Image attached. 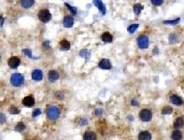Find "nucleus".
Segmentation results:
<instances>
[{"instance_id": "obj_1", "label": "nucleus", "mask_w": 184, "mask_h": 140, "mask_svg": "<svg viewBox=\"0 0 184 140\" xmlns=\"http://www.w3.org/2000/svg\"><path fill=\"white\" fill-rule=\"evenodd\" d=\"M60 116V110L57 106L55 105H51L48 107L47 109V117L50 120H52L55 121L58 117Z\"/></svg>"}, {"instance_id": "obj_2", "label": "nucleus", "mask_w": 184, "mask_h": 140, "mask_svg": "<svg viewBox=\"0 0 184 140\" xmlns=\"http://www.w3.org/2000/svg\"><path fill=\"white\" fill-rule=\"evenodd\" d=\"M10 83L13 86H20L24 83V77L20 73H14L11 75L10 78Z\"/></svg>"}, {"instance_id": "obj_3", "label": "nucleus", "mask_w": 184, "mask_h": 140, "mask_svg": "<svg viewBox=\"0 0 184 140\" xmlns=\"http://www.w3.org/2000/svg\"><path fill=\"white\" fill-rule=\"evenodd\" d=\"M38 18L42 22L47 23V22H49L51 20L52 15H51V13L49 12V10H47V9H42V10H41L40 12H39Z\"/></svg>"}, {"instance_id": "obj_4", "label": "nucleus", "mask_w": 184, "mask_h": 140, "mask_svg": "<svg viewBox=\"0 0 184 140\" xmlns=\"http://www.w3.org/2000/svg\"><path fill=\"white\" fill-rule=\"evenodd\" d=\"M140 119L144 122H149L152 119V112L148 109H143L139 113Z\"/></svg>"}, {"instance_id": "obj_5", "label": "nucleus", "mask_w": 184, "mask_h": 140, "mask_svg": "<svg viewBox=\"0 0 184 140\" xmlns=\"http://www.w3.org/2000/svg\"><path fill=\"white\" fill-rule=\"evenodd\" d=\"M137 44L139 46L140 49L144 50V49H147V47L149 45V40L147 36H140L137 38Z\"/></svg>"}, {"instance_id": "obj_6", "label": "nucleus", "mask_w": 184, "mask_h": 140, "mask_svg": "<svg viewBox=\"0 0 184 140\" xmlns=\"http://www.w3.org/2000/svg\"><path fill=\"white\" fill-rule=\"evenodd\" d=\"M7 63L11 69H17L19 66V64H20V59L18 57H12L8 60Z\"/></svg>"}, {"instance_id": "obj_7", "label": "nucleus", "mask_w": 184, "mask_h": 140, "mask_svg": "<svg viewBox=\"0 0 184 140\" xmlns=\"http://www.w3.org/2000/svg\"><path fill=\"white\" fill-rule=\"evenodd\" d=\"M22 104H23V105L27 106V107H31V106H33L35 104V101H34V98H33L32 96L29 95V96H26V97L23 98Z\"/></svg>"}, {"instance_id": "obj_8", "label": "nucleus", "mask_w": 184, "mask_h": 140, "mask_svg": "<svg viewBox=\"0 0 184 140\" xmlns=\"http://www.w3.org/2000/svg\"><path fill=\"white\" fill-rule=\"evenodd\" d=\"M48 79L51 81V83H55V81L59 79V72L55 70H52L48 73Z\"/></svg>"}, {"instance_id": "obj_9", "label": "nucleus", "mask_w": 184, "mask_h": 140, "mask_svg": "<svg viewBox=\"0 0 184 140\" xmlns=\"http://www.w3.org/2000/svg\"><path fill=\"white\" fill-rule=\"evenodd\" d=\"M99 67L100 69H103V70H110V69H111V63L108 59H103L99 61Z\"/></svg>"}, {"instance_id": "obj_10", "label": "nucleus", "mask_w": 184, "mask_h": 140, "mask_svg": "<svg viewBox=\"0 0 184 140\" xmlns=\"http://www.w3.org/2000/svg\"><path fill=\"white\" fill-rule=\"evenodd\" d=\"M63 25L65 28H71L74 25V18L70 16H65L63 19Z\"/></svg>"}, {"instance_id": "obj_11", "label": "nucleus", "mask_w": 184, "mask_h": 140, "mask_svg": "<svg viewBox=\"0 0 184 140\" xmlns=\"http://www.w3.org/2000/svg\"><path fill=\"white\" fill-rule=\"evenodd\" d=\"M93 4L95 5L97 7L99 8V12H101V14H102V15H104V14L106 13V7H105V5L102 2H101V1H99V0H94Z\"/></svg>"}, {"instance_id": "obj_12", "label": "nucleus", "mask_w": 184, "mask_h": 140, "mask_svg": "<svg viewBox=\"0 0 184 140\" xmlns=\"http://www.w3.org/2000/svg\"><path fill=\"white\" fill-rule=\"evenodd\" d=\"M31 78H32V80L37 81H42V71H40V70L33 71L32 73H31Z\"/></svg>"}, {"instance_id": "obj_13", "label": "nucleus", "mask_w": 184, "mask_h": 140, "mask_svg": "<svg viewBox=\"0 0 184 140\" xmlns=\"http://www.w3.org/2000/svg\"><path fill=\"white\" fill-rule=\"evenodd\" d=\"M169 100H170V103H172L173 104H176V105H181L182 104V99L181 97H179V96L176 94L170 95Z\"/></svg>"}, {"instance_id": "obj_14", "label": "nucleus", "mask_w": 184, "mask_h": 140, "mask_svg": "<svg viewBox=\"0 0 184 140\" xmlns=\"http://www.w3.org/2000/svg\"><path fill=\"white\" fill-rule=\"evenodd\" d=\"M152 137L151 134L148 131H142L138 135V139L139 140H150Z\"/></svg>"}, {"instance_id": "obj_15", "label": "nucleus", "mask_w": 184, "mask_h": 140, "mask_svg": "<svg viewBox=\"0 0 184 140\" xmlns=\"http://www.w3.org/2000/svg\"><path fill=\"white\" fill-rule=\"evenodd\" d=\"M83 139L84 140H96L97 139V136L94 132L92 131H88L84 134L83 136Z\"/></svg>"}, {"instance_id": "obj_16", "label": "nucleus", "mask_w": 184, "mask_h": 140, "mask_svg": "<svg viewBox=\"0 0 184 140\" xmlns=\"http://www.w3.org/2000/svg\"><path fill=\"white\" fill-rule=\"evenodd\" d=\"M20 6L24 8H30L34 5V0H22L19 2Z\"/></svg>"}, {"instance_id": "obj_17", "label": "nucleus", "mask_w": 184, "mask_h": 140, "mask_svg": "<svg viewBox=\"0 0 184 140\" xmlns=\"http://www.w3.org/2000/svg\"><path fill=\"white\" fill-rule=\"evenodd\" d=\"M60 49L62 50H70V43L66 40H62L60 41Z\"/></svg>"}, {"instance_id": "obj_18", "label": "nucleus", "mask_w": 184, "mask_h": 140, "mask_svg": "<svg viewBox=\"0 0 184 140\" xmlns=\"http://www.w3.org/2000/svg\"><path fill=\"white\" fill-rule=\"evenodd\" d=\"M101 40L106 43H110L112 41V36H111L109 32H105L102 34V36H101Z\"/></svg>"}, {"instance_id": "obj_19", "label": "nucleus", "mask_w": 184, "mask_h": 140, "mask_svg": "<svg viewBox=\"0 0 184 140\" xmlns=\"http://www.w3.org/2000/svg\"><path fill=\"white\" fill-rule=\"evenodd\" d=\"M171 138L173 140H181L182 139V133L180 130H175L171 134Z\"/></svg>"}, {"instance_id": "obj_20", "label": "nucleus", "mask_w": 184, "mask_h": 140, "mask_svg": "<svg viewBox=\"0 0 184 140\" xmlns=\"http://www.w3.org/2000/svg\"><path fill=\"white\" fill-rule=\"evenodd\" d=\"M144 9V7L142 6L141 4L139 3H136L134 5V12L136 14V15H138V14H140V12H141L142 10Z\"/></svg>"}, {"instance_id": "obj_21", "label": "nucleus", "mask_w": 184, "mask_h": 140, "mask_svg": "<svg viewBox=\"0 0 184 140\" xmlns=\"http://www.w3.org/2000/svg\"><path fill=\"white\" fill-rule=\"evenodd\" d=\"M184 125V121H183V118L182 117H179L176 119L175 123H174V127H175L176 128H181L183 127Z\"/></svg>"}, {"instance_id": "obj_22", "label": "nucleus", "mask_w": 184, "mask_h": 140, "mask_svg": "<svg viewBox=\"0 0 184 140\" xmlns=\"http://www.w3.org/2000/svg\"><path fill=\"white\" fill-rule=\"evenodd\" d=\"M138 27H139L138 24H132V25H130L128 27L127 30H128L129 33H132V34H133V33H134V31L138 28Z\"/></svg>"}, {"instance_id": "obj_23", "label": "nucleus", "mask_w": 184, "mask_h": 140, "mask_svg": "<svg viewBox=\"0 0 184 140\" xmlns=\"http://www.w3.org/2000/svg\"><path fill=\"white\" fill-rule=\"evenodd\" d=\"M168 40H169V43H170V44H172V43L178 42L179 38H178V36L175 34V33H172V34H170V36H169Z\"/></svg>"}, {"instance_id": "obj_24", "label": "nucleus", "mask_w": 184, "mask_h": 140, "mask_svg": "<svg viewBox=\"0 0 184 140\" xmlns=\"http://www.w3.org/2000/svg\"><path fill=\"white\" fill-rule=\"evenodd\" d=\"M25 128H26L25 125H24V123H22V122H18V124L16 125V127H15L16 131H18V132H22Z\"/></svg>"}, {"instance_id": "obj_25", "label": "nucleus", "mask_w": 184, "mask_h": 140, "mask_svg": "<svg viewBox=\"0 0 184 140\" xmlns=\"http://www.w3.org/2000/svg\"><path fill=\"white\" fill-rule=\"evenodd\" d=\"M180 21H181V18H176V19H173V20L164 21V24H168V25H176V24H178Z\"/></svg>"}, {"instance_id": "obj_26", "label": "nucleus", "mask_w": 184, "mask_h": 140, "mask_svg": "<svg viewBox=\"0 0 184 140\" xmlns=\"http://www.w3.org/2000/svg\"><path fill=\"white\" fill-rule=\"evenodd\" d=\"M89 55H90V52L88 50H82L80 51V56L82 58H86V59H87V58L89 57Z\"/></svg>"}, {"instance_id": "obj_27", "label": "nucleus", "mask_w": 184, "mask_h": 140, "mask_svg": "<svg viewBox=\"0 0 184 140\" xmlns=\"http://www.w3.org/2000/svg\"><path fill=\"white\" fill-rule=\"evenodd\" d=\"M172 108L169 107V106H166V107H164L163 110H162V114H169L172 113Z\"/></svg>"}, {"instance_id": "obj_28", "label": "nucleus", "mask_w": 184, "mask_h": 140, "mask_svg": "<svg viewBox=\"0 0 184 140\" xmlns=\"http://www.w3.org/2000/svg\"><path fill=\"white\" fill-rule=\"evenodd\" d=\"M22 53L23 54H25L26 56H28L29 58H31V59H32L33 56L31 54V50L30 49H23L22 50Z\"/></svg>"}, {"instance_id": "obj_29", "label": "nucleus", "mask_w": 184, "mask_h": 140, "mask_svg": "<svg viewBox=\"0 0 184 140\" xmlns=\"http://www.w3.org/2000/svg\"><path fill=\"white\" fill-rule=\"evenodd\" d=\"M9 113L11 114H17L19 113V110L17 107H15V106L12 105V106H10V108H9Z\"/></svg>"}, {"instance_id": "obj_30", "label": "nucleus", "mask_w": 184, "mask_h": 140, "mask_svg": "<svg viewBox=\"0 0 184 140\" xmlns=\"http://www.w3.org/2000/svg\"><path fill=\"white\" fill-rule=\"evenodd\" d=\"M151 3H152V5H154V6H161L163 4V1L162 0H152Z\"/></svg>"}, {"instance_id": "obj_31", "label": "nucleus", "mask_w": 184, "mask_h": 140, "mask_svg": "<svg viewBox=\"0 0 184 140\" xmlns=\"http://www.w3.org/2000/svg\"><path fill=\"white\" fill-rule=\"evenodd\" d=\"M65 7H66L67 8H68L72 13H73V14H76V9L75 7H72L70 6V5H68L67 3H65Z\"/></svg>"}, {"instance_id": "obj_32", "label": "nucleus", "mask_w": 184, "mask_h": 140, "mask_svg": "<svg viewBox=\"0 0 184 140\" xmlns=\"http://www.w3.org/2000/svg\"><path fill=\"white\" fill-rule=\"evenodd\" d=\"M39 114H41V109L37 108V109H35L34 111H33V113H32V116H33V117H36V116H38Z\"/></svg>"}, {"instance_id": "obj_33", "label": "nucleus", "mask_w": 184, "mask_h": 140, "mask_svg": "<svg viewBox=\"0 0 184 140\" xmlns=\"http://www.w3.org/2000/svg\"><path fill=\"white\" fill-rule=\"evenodd\" d=\"M101 114H102V109H99V108L96 109V111H95V114L97 115V116H99V115H101Z\"/></svg>"}, {"instance_id": "obj_34", "label": "nucleus", "mask_w": 184, "mask_h": 140, "mask_svg": "<svg viewBox=\"0 0 184 140\" xmlns=\"http://www.w3.org/2000/svg\"><path fill=\"white\" fill-rule=\"evenodd\" d=\"M81 124L80 125H88V120L87 119H81Z\"/></svg>"}, {"instance_id": "obj_35", "label": "nucleus", "mask_w": 184, "mask_h": 140, "mask_svg": "<svg viewBox=\"0 0 184 140\" xmlns=\"http://www.w3.org/2000/svg\"><path fill=\"white\" fill-rule=\"evenodd\" d=\"M5 121H6V118H5L4 114H1V124L5 123Z\"/></svg>"}, {"instance_id": "obj_36", "label": "nucleus", "mask_w": 184, "mask_h": 140, "mask_svg": "<svg viewBox=\"0 0 184 140\" xmlns=\"http://www.w3.org/2000/svg\"><path fill=\"white\" fill-rule=\"evenodd\" d=\"M132 104H133V105H137V104H138V102H137V101L135 100V99H133V100H132Z\"/></svg>"}, {"instance_id": "obj_37", "label": "nucleus", "mask_w": 184, "mask_h": 140, "mask_svg": "<svg viewBox=\"0 0 184 140\" xmlns=\"http://www.w3.org/2000/svg\"><path fill=\"white\" fill-rule=\"evenodd\" d=\"M0 19H1V24H0V26H3V21H4V18H3V17L1 16V17H0Z\"/></svg>"}]
</instances>
